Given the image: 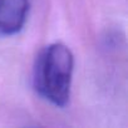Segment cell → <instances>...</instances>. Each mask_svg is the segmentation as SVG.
Returning a JSON list of instances; mask_svg holds the SVG:
<instances>
[{"mask_svg":"<svg viewBox=\"0 0 128 128\" xmlns=\"http://www.w3.org/2000/svg\"><path fill=\"white\" fill-rule=\"evenodd\" d=\"M74 56L70 49L62 43L45 46L35 59L33 84L36 93L55 107L69 103Z\"/></svg>","mask_w":128,"mask_h":128,"instance_id":"cell-1","label":"cell"},{"mask_svg":"<svg viewBox=\"0 0 128 128\" xmlns=\"http://www.w3.org/2000/svg\"><path fill=\"white\" fill-rule=\"evenodd\" d=\"M29 0H0V34L19 33L28 16Z\"/></svg>","mask_w":128,"mask_h":128,"instance_id":"cell-2","label":"cell"}]
</instances>
